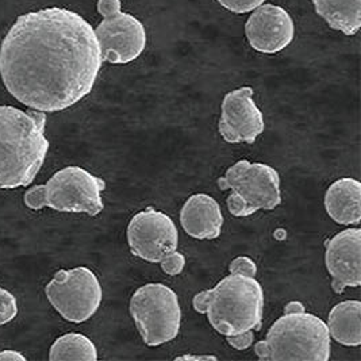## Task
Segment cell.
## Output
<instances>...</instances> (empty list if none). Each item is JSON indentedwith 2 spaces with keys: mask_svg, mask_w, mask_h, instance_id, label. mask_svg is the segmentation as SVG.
Masks as SVG:
<instances>
[{
  "mask_svg": "<svg viewBox=\"0 0 361 361\" xmlns=\"http://www.w3.org/2000/svg\"><path fill=\"white\" fill-rule=\"evenodd\" d=\"M103 20L95 29L103 61L125 66L137 60L147 48V30L138 18L122 11L121 0H99Z\"/></svg>",
  "mask_w": 361,
  "mask_h": 361,
  "instance_id": "obj_9",
  "label": "cell"
},
{
  "mask_svg": "<svg viewBox=\"0 0 361 361\" xmlns=\"http://www.w3.org/2000/svg\"><path fill=\"white\" fill-rule=\"evenodd\" d=\"M325 209L338 225H359L361 219V183L352 178L334 181L325 194Z\"/></svg>",
  "mask_w": 361,
  "mask_h": 361,
  "instance_id": "obj_15",
  "label": "cell"
},
{
  "mask_svg": "<svg viewBox=\"0 0 361 361\" xmlns=\"http://www.w3.org/2000/svg\"><path fill=\"white\" fill-rule=\"evenodd\" d=\"M126 234L134 256L148 263L160 264L169 276L183 272L185 257L178 250L179 231L169 215L147 207L133 216Z\"/></svg>",
  "mask_w": 361,
  "mask_h": 361,
  "instance_id": "obj_7",
  "label": "cell"
},
{
  "mask_svg": "<svg viewBox=\"0 0 361 361\" xmlns=\"http://www.w3.org/2000/svg\"><path fill=\"white\" fill-rule=\"evenodd\" d=\"M18 314L16 296L0 287V326L11 322Z\"/></svg>",
  "mask_w": 361,
  "mask_h": 361,
  "instance_id": "obj_19",
  "label": "cell"
},
{
  "mask_svg": "<svg viewBox=\"0 0 361 361\" xmlns=\"http://www.w3.org/2000/svg\"><path fill=\"white\" fill-rule=\"evenodd\" d=\"M45 294L66 321L82 324L98 312L103 290L98 276L87 267L60 269L45 287Z\"/></svg>",
  "mask_w": 361,
  "mask_h": 361,
  "instance_id": "obj_10",
  "label": "cell"
},
{
  "mask_svg": "<svg viewBox=\"0 0 361 361\" xmlns=\"http://www.w3.org/2000/svg\"><path fill=\"white\" fill-rule=\"evenodd\" d=\"M253 95V88L241 87L228 92L222 100L218 130L226 142L253 144L263 134L264 115Z\"/></svg>",
  "mask_w": 361,
  "mask_h": 361,
  "instance_id": "obj_11",
  "label": "cell"
},
{
  "mask_svg": "<svg viewBox=\"0 0 361 361\" xmlns=\"http://www.w3.org/2000/svg\"><path fill=\"white\" fill-rule=\"evenodd\" d=\"M49 360H98V349L84 334L68 333L59 337L50 346Z\"/></svg>",
  "mask_w": 361,
  "mask_h": 361,
  "instance_id": "obj_18",
  "label": "cell"
},
{
  "mask_svg": "<svg viewBox=\"0 0 361 361\" xmlns=\"http://www.w3.org/2000/svg\"><path fill=\"white\" fill-rule=\"evenodd\" d=\"M360 312L361 303L359 300H345L336 305L329 312L330 337L344 346H360Z\"/></svg>",
  "mask_w": 361,
  "mask_h": 361,
  "instance_id": "obj_16",
  "label": "cell"
},
{
  "mask_svg": "<svg viewBox=\"0 0 361 361\" xmlns=\"http://www.w3.org/2000/svg\"><path fill=\"white\" fill-rule=\"evenodd\" d=\"M253 349L264 361H328L331 343L328 325L306 312L302 302L293 300Z\"/></svg>",
  "mask_w": 361,
  "mask_h": 361,
  "instance_id": "obj_4",
  "label": "cell"
},
{
  "mask_svg": "<svg viewBox=\"0 0 361 361\" xmlns=\"http://www.w3.org/2000/svg\"><path fill=\"white\" fill-rule=\"evenodd\" d=\"M0 360L1 361H26V357L18 352V350H1L0 352Z\"/></svg>",
  "mask_w": 361,
  "mask_h": 361,
  "instance_id": "obj_22",
  "label": "cell"
},
{
  "mask_svg": "<svg viewBox=\"0 0 361 361\" xmlns=\"http://www.w3.org/2000/svg\"><path fill=\"white\" fill-rule=\"evenodd\" d=\"M176 360H216L215 356H192V355H184L176 357Z\"/></svg>",
  "mask_w": 361,
  "mask_h": 361,
  "instance_id": "obj_23",
  "label": "cell"
},
{
  "mask_svg": "<svg viewBox=\"0 0 361 361\" xmlns=\"http://www.w3.org/2000/svg\"><path fill=\"white\" fill-rule=\"evenodd\" d=\"M253 341H255V331L253 330L243 333V334H238V336L228 337V344L233 346V348H235L237 350H245L253 345Z\"/></svg>",
  "mask_w": 361,
  "mask_h": 361,
  "instance_id": "obj_21",
  "label": "cell"
},
{
  "mask_svg": "<svg viewBox=\"0 0 361 361\" xmlns=\"http://www.w3.org/2000/svg\"><path fill=\"white\" fill-rule=\"evenodd\" d=\"M103 59L95 29L61 7L18 17L0 47V76L29 109L59 113L91 94Z\"/></svg>",
  "mask_w": 361,
  "mask_h": 361,
  "instance_id": "obj_1",
  "label": "cell"
},
{
  "mask_svg": "<svg viewBox=\"0 0 361 361\" xmlns=\"http://www.w3.org/2000/svg\"><path fill=\"white\" fill-rule=\"evenodd\" d=\"M184 231L197 240H215L221 235L224 215L219 203L207 194L188 197L180 212Z\"/></svg>",
  "mask_w": 361,
  "mask_h": 361,
  "instance_id": "obj_14",
  "label": "cell"
},
{
  "mask_svg": "<svg viewBox=\"0 0 361 361\" xmlns=\"http://www.w3.org/2000/svg\"><path fill=\"white\" fill-rule=\"evenodd\" d=\"M224 8L234 14H247L262 6L265 0H216Z\"/></svg>",
  "mask_w": 361,
  "mask_h": 361,
  "instance_id": "obj_20",
  "label": "cell"
},
{
  "mask_svg": "<svg viewBox=\"0 0 361 361\" xmlns=\"http://www.w3.org/2000/svg\"><path fill=\"white\" fill-rule=\"evenodd\" d=\"M218 185L224 191L229 190L228 207L234 216L271 212L281 203L279 172L271 165L240 160L218 179Z\"/></svg>",
  "mask_w": 361,
  "mask_h": 361,
  "instance_id": "obj_6",
  "label": "cell"
},
{
  "mask_svg": "<svg viewBox=\"0 0 361 361\" xmlns=\"http://www.w3.org/2000/svg\"><path fill=\"white\" fill-rule=\"evenodd\" d=\"M106 181L82 166H66L45 184L35 185L25 194V204L32 210L49 207L63 213H84L97 216L103 212L102 192Z\"/></svg>",
  "mask_w": 361,
  "mask_h": 361,
  "instance_id": "obj_5",
  "label": "cell"
},
{
  "mask_svg": "<svg viewBox=\"0 0 361 361\" xmlns=\"http://www.w3.org/2000/svg\"><path fill=\"white\" fill-rule=\"evenodd\" d=\"M325 265L331 276V288L343 294L346 287L361 284V230L350 228L340 231L325 244Z\"/></svg>",
  "mask_w": 361,
  "mask_h": 361,
  "instance_id": "obj_13",
  "label": "cell"
},
{
  "mask_svg": "<svg viewBox=\"0 0 361 361\" xmlns=\"http://www.w3.org/2000/svg\"><path fill=\"white\" fill-rule=\"evenodd\" d=\"M47 115L0 106V188L27 187L45 163Z\"/></svg>",
  "mask_w": 361,
  "mask_h": 361,
  "instance_id": "obj_3",
  "label": "cell"
},
{
  "mask_svg": "<svg viewBox=\"0 0 361 361\" xmlns=\"http://www.w3.org/2000/svg\"><path fill=\"white\" fill-rule=\"evenodd\" d=\"M229 269V275L214 288L194 296L195 312L204 314L214 330L226 337L260 330L264 291L256 279V263L240 256L230 263Z\"/></svg>",
  "mask_w": 361,
  "mask_h": 361,
  "instance_id": "obj_2",
  "label": "cell"
},
{
  "mask_svg": "<svg viewBox=\"0 0 361 361\" xmlns=\"http://www.w3.org/2000/svg\"><path fill=\"white\" fill-rule=\"evenodd\" d=\"M129 310L148 346L171 343L180 331L183 314L179 298L163 283H149L140 287L133 294Z\"/></svg>",
  "mask_w": 361,
  "mask_h": 361,
  "instance_id": "obj_8",
  "label": "cell"
},
{
  "mask_svg": "<svg viewBox=\"0 0 361 361\" xmlns=\"http://www.w3.org/2000/svg\"><path fill=\"white\" fill-rule=\"evenodd\" d=\"M245 34L249 45L256 51L276 54L294 41L295 25L286 8L263 3L247 18Z\"/></svg>",
  "mask_w": 361,
  "mask_h": 361,
  "instance_id": "obj_12",
  "label": "cell"
},
{
  "mask_svg": "<svg viewBox=\"0 0 361 361\" xmlns=\"http://www.w3.org/2000/svg\"><path fill=\"white\" fill-rule=\"evenodd\" d=\"M317 14L333 30L355 35L361 27V0H312Z\"/></svg>",
  "mask_w": 361,
  "mask_h": 361,
  "instance_id": "obj_17",
  "label": "cell"
}]
</instances>
